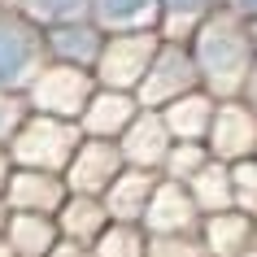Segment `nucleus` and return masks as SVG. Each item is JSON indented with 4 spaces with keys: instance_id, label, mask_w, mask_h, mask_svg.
Here are the masks:
<instances>
[{
    "instance_id": "nucleus-18",
    "label": "nucleus",
    "mask_w": 257,
    "mask_h": 257,
    "mask_svg": "<svg viewBox=\"0 0 257 257\" xmlns=\"http://www.w3.org/2000/svg\"><path fill=\"white\" fill-rule=\"evenodd\" d=\"M100 257H144V244H140L136 231L122 222V227L100 231Z\"/></svg>"
},
{
    "instance_id": "nucleus-20",
    "label": "nucleus",
    "mask_w": 257,
    "mask_h": 257,
    "mask_svg": "<svg viewBox=\"0 0 257 257\" xmlns=\"http://www.w3.org/2000/svg\"><path fill=\"white\" fill-rule=\"evenodd\" d=\"M144 9H149V0H100V18H109V22H131Z\"/></svg>"
},
{
    "instance_id": "nucleus-4",
    "label": "nucleus",
    "mask_w": 257,
    "mask_h": 257,
    "mask_svg": "<svg viewBox=\"0 0 257 257\" xmlns=\"http://www.w3.org/2000/svg\"><path fill=\"white\" fill-rule=\"evenodd\" d=\"M192 83H196V66H192L188 57H179V53H153V61H149V70H144L140 87H144V96H149L153 105H170L175 96L192 92Z\"/></svg>"
},
{
    "instance_id": "nucleus-23",
    "label": "nucleus",
    "mask_w": 257,
    "mask_h": 257,
    "mask_svg": "<svg viewBox=\"0 0 257 257\" xmlns=\"http://www.w3.org/2000/svg\"><path fill=\"white\" fill-rule=\"evenodd\" d=\"M5 179H9V157L0 153V183H5Z\"/></svg>"
},
{
    "instance_id": "nucleus-16",
    "label": "nucleus",
    "mask_w": 257,
    "mask_h": 257,
    "mask_svg": "<svg viewBox=\"0 0 257 257\" xmlns=\"http://www.w3.org/2000/svg\"><path fill=\"white\" fill-rule=\"evenodd\" d=\"M209 118H214V105L205 100V96L196 92H183L175 96L170 105H166V131H170V140H205V131H209Z\"/></svg>"
},
{
    "instance_id": "nucleus-21",
    "label": "nucleus",
    "mask_w": 257,
    "mask_h": 257,
    "mask_svg": "<svg viewBox=\"0 0 257 257\" xmlns=\"http://www.w3.org/2000/svg\"><path fill=\"white\" fill-rule=\"evenodd\" d=\"M44 9H48V14H70V9H79L83 0H40Z\"/></svg>"
},
{
    "instance_id": "nucleus-1",
    "label": "nucleus",
    "mask_w": 257,
    "mask_h": 257,
    "mask_svg": "<svg viewBox=\"0 0 257 257\" xmlns=\"http://www.w3.org/2000/svg\"><path fill=\"white\" fill-rule=\"evenodd\" d=\"M79 149V131L70 126L66 118H53V113H44L35 122H22L14 136V157L27 170H66L70 153Z\"/></svg>"
},
{
    "instance_id": "nucleus-13",
    "label": "nucleus",
    "mask_w": 257,
    "mask_h": 257,
    "mask_svg": "<svg viewBox=\"0 0 257 257\" xmlns=\"http://www.w3.org/2000/svg\"><path fill=\"white\" fill-rule=\"evenodd\" d=\"M9 227V248L18 257H44L57 244V227L48 214H31V209H14V218H5Z\"/></svg>"
},
{
    "instance_id": "nucleus-10",
    "label": "nucleus",
    "mask_w": 257,
    "mask_h": 257,
    "mask_svg": "<svg viewBox=\"0 0 257 257\" xmlns=\"http://www.w3.org/2000/svg\"><path fill=\"white\" fill-rule=\"evenodd\" d=\"M122 162H136L140 170L166 162L170 153V131H166L162 118H131V126L122 131Z\"/></svg>"
},
{
    "instance_id": "nucleus-9",
    "label": "nucleus",
    "mask_w": 257,
    "mask_h": 257,
    "mask_svg": "<svg viewBox=\"0 0 257 257\" xmlns=\"http://www.w3.org/2000/svg\"><path fill=\"white\" fill-rule=\"evenodd\" d=\"M153 188H157V183H153L144 170H118L113 183L100 192V205H105L109 218H118V222H136V218L144 214V205H149Z\"/></svg>"
},
{
    "instance_id": "nucleus-15",
    "label": "nucleus",
    "mask_w": 257,
    "mask_h": 257,
    "mask_svg": "<svg viewBox=\"0 0 257 257\" xmlns=\"http://www.w3.org/2000/svg\"><path fill=\"white\" fill-rule=\"evenodd\" d=\"M48 48H53L66 66L74 70H87L96 66V57H100V35H96L92 27H83V22H61V27H53V35H48Z\"/></svg>"
},
{
    "instance_id": "nucleus-24",
    "label": "nucleus",
    "mask_w": 257,
    "mask_h": 257,
    "mask_svg": "<svg viewBox=\"0 0 257 257\" xmlns=\"http://www.w3.org/2000/svg\"><path fill=\"white\" fill-rule=\"evenodd\" d=\"M240 9L244 14H257V0H240Z\"/></svg>"
},
{
    "instance_id": "nucleus-3",
    "label": "nucleus",
    "mask_w": 257,
    "mask_h": 257,
    "mask_svg": "<svg viewBox=\"0 0 257 257\" xmlns=\"http://www.w3.org/2000/svg\"><path fill=\"white\" fill-rule=\"evenodd\" d=\"M122 170V153L109 144V140H87L70 153L66 162V183L70 192H83V196H100V192L113 183V175Z\"/></svg>"
},
{
    "instance_id": "nucleus-12",
    "label": "nucleus",
    "mask_w": 257,
    "mask_h": 257,
    "mask_svg": "<svg viewBox=\"0 0 257 257\" xmlns=\"http://www.w3.org/2000/svg\"><path fill=\"white\" fill-rule=\"evenodd\" d=\"M192 192H183V188H175V183H166V188H153V196H149V205H144V222H149L157 235H175V231H183L192 222Z\"/></svg>"
},
{
    "instance_id": "nucleus-6",
    "label": "nucleus",
    "mask_w": 257,
    "mask_h": 257,
    "mask_svg": "<svg viewBox=\"0 0 257 257\" xmlns=\"http://www.w3.org/2000/svg\"><path fill=\"white\" fill-rule=\"evenodd\" d=\"M40 53V40L31 35V27L14 22V18H0V87H18L31 74Z\"/></svg>"
},
{
    "instance_id": "nucleus-2",
    "label": "nucleus",
    "mask_w": 257,
    "mask_h": 257,
    "mask_svg": "<svg viewBox=\"0 0 257 257\" xmlns=\"http://www.w3.org/2000/svg\"><path fill=\"white\" fill-rule=\"evenodd\" d=\"M192 66L214 87H231V83H240L248 74V40L231 27H209L201 35V44H196V61Z\"/></svg>"
},
{
    "instance_id": "nucleus-25",
    "label": "nucleus",
    "mask_w": 257,
    "mask_h": 257,
    "mask_svg": "<svg viewBox=\"0 0 257 257\" xmlns=\"http://www.w3.org/2000/svg\"><path fill=\"white\" fill-rule=\"evenodd\" d=\"M5 218H9V209H5V201H0V231H5Z\"/></svg>"
},
{
    "instance_id": "nucleus-26",
    "label": "nucleus",
    "mask_w": 257,
    "mask_h": 257,
    "mask_svg": "<svg viewBox=\"0 0 257 257\" xmlns=\"http://www.w3.org/2000/svg\"><path fill=\"white\" fill-rule=\"evenodd\" d=\"M253 96H257V83H253Z\"/></svg>"
},
{
    "instance_id": "nucleus-14",
    "label": "nucleus",
    "mask_w": 257,
    "mask_h": 257,
    "mask_svg": "<svg viewBox=\"0 0 257 257\" xmlns=\"http://www.w3.org/2000/svg\"><path fill=\"white\" fill-rule=\"evenodd\" d=\"M87 96H92V87H87V79H83V70L70 66L66 74H48V79H44L40 105L48 109L53 118H74V113H83Z\"/></svg>"
},
{
    "instance_id": "nucleus-5",
    "label": "nucleus",
    "mask_w": 257,
    "mask_h": 257,
    "mask_svg": "<svg viewBox=\"0 0 257 257\" xmlns=\"http://www.w3.org/2000/svg\"><path fill=\"white\" fill-rule=\"evenodd\" d=\"M5 196L14 209H31V214H48L53 205H61L66 196V183L53 175V170H18V175L5 179Z\"/></svg>"
},
{
    "instance_id": "nucleus-17",
    "label": "nucleus",
    "mask_w": 257,
    "mask_h": 257,
    "mask_svg": "<svg viewBox=\"0 0 257 257\" xmlns=\"http://www.w3.org/2000/svg\"><path fill=\"white\" fill-rule=\"evenodd\" d=\"M61 227L74 235V240H96L100 231L109 227V214L105 205H100V196H83V192H74L66 205H61Z\"/></svg>"
},
{
    "instance_id": "nucleus-7",
    "label": "nucleus",
    "mask_w": 257,
    "mask_h": 257,
    "mask_svg": "<svg viewBox=\"0 0 257 257\" xmlns=\"http://www.w3.org/2000/svg\"><path fill=\"white\" fill-rule=\"evenodd\" d=\"M205 140L214 144V153L222 157H248L257 149V118L248 109H214Z\"/></svg>"
},
{
    "instance_id": "nucleus-22",
    "label": "nucleus",
    "mask_w": 257,
    "mask_h": 257,
    "mask_svg": "<svg viewBox=\"0 0 257 257\" xmlns=\"http://www.w3.org/2000/svg\"><path fill=\"white\" fill-rule=\"evenodd\" d=\"M170 5H175V9H183V14H192V9H201L205 0H170Z\"/></svg>"
},
{
    "instance_id": "nucleus-11",
    "label": "nucleus",
    "mask_w": 257,
    "mask_h": 257,
    "mask_svg": "<svg viewBox=\"0 0 257 257\" xmlns=\"http://www.w3.org/2000/svg\"><path fill=\"white\" fill-rule=\"evenodd\" d=\"M153 61V44L144 40H122V44H109V48H100V57H96V66H105L109 74V87H136L140 79H144V70H149Z\"/></svg>"
},
{
    "instance_id": "nucleus-8",
    "label": "nucleus",
    "mask_w": 257,
    "mask_h": 257,
    "mask_svg": "<svg viewBox=\"0 0 257 257\" xmlns=\"http://www.w3.org/2000/svg\"><path fill=\"white\" fill-rule=\"evenodd\" d=\"M136 118V105L131 96L109 87V92H92L87 105H83V126L92 131V140H109V136H122Z\"/></svg>"
},
{
    "instance_id": "nucleus-19",
    "label": "nucleus",
    "mask_w": 257,
    "mask_h": 257,
    "mask_svg": "<svg viewBox=\"0 0 257 257\" xmlns=\"http://www.w3.org/2000/svg\"><path fill=\"white\" fill-rule=\"evenodd\" d=\"M22 105H18V96L9 92V87H0V140L18 136V126H22Z\"/></svg>"
}]
</instances>
